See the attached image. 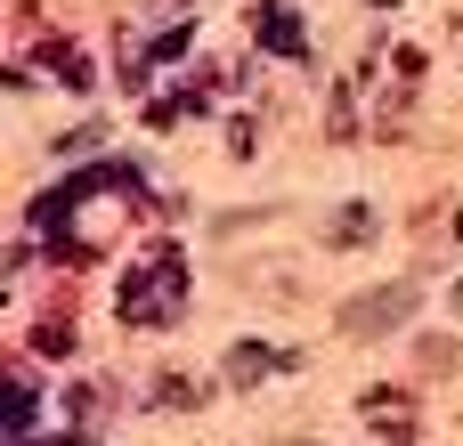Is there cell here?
<instances>
[{"instance_id": "4", "label": "cell", "mask_w": 463, "mask_h": 446, "mask_svg": "<svg viewBox=\"0 0 463 446\" xmlns=\"http://www.w3.org/2000/svg\"><path fill=\"white\" fill-rule=\"evenodd\" d=\"M293 374L301 366V349H269V341H236L228 358H220V374H228V390H252V382H269V374Z\"/></svg>"}, {"instance_id": "3", "label": "cell", "mask_w": 463, "mask_h": 446, "mask_svg": "<svg viewBox=\"0 0 463 446\" xmlns=\"http://www.w3.org/2000/svg\"><path fill=\"white\" fill-rule=\"evenodd\" d=\"M252 33H260V49H269V57H309V24H301V8H293V0H260Z\"/></svg>"}, {"instance_id": "13", "label": "cell", "mask_w": 463, "mask_h": 446, "mask_svg": "<svg viewBox=\"0 0 463 446\" xmlns=\"http://www.w3.org/2000/svg\"><path fill=\"white\" fill-rule=\"evenodd\" d=\"M277 446H309V439H277Z\"/></svg>"}, {"instance_id": "14", "label": "cell", "mask_w": 463, "mask_h": 446, "mask_svg": "<svg viewBox=\"0 0 463 446\" xmlns=\"http://www.w3.org/2000/svg\"><path fill=\"white\" fill-rule=\"evenodd\" d=\"M374 8H399V0H374Z\"/></svg>"}, {"instance_id": "10", "label": "cell", "mask_w": 463, "mask_h": 446, "mask_svg": "<svg viewBox=\"0 0 463 446\" xmlns=\"http://www.w3.org/2000/svg\"><path fill=\"white\" fill-rule=\"evenodd\" d=\"M423 374H456V341H448V333L423 341Z\"/></svg>"}, {"instance_id": "7", "label": "cell", "mask_w": 463, "mask_h": 446, "mask_svg": "<svg viewBox=\"0 0 463 446\" xmlns=\"http://www.w3.org/2000/svg\"><path fill=\"white\" fill-rule=\"evenodd\" d=\"M374 228H383V219H374V203H342V211L326 219V244H334V252H350V244H374Z\"/></svg>"}, {"instance_id": "15", "label": "cell", "mask_w": 463, "mask_h": 446, "mask_svg": "<svg viewBox=\"0 0 463 446\" xmlns=\"http://www.w3.org/2000/svg\"><path fill=\"white\" fill-rule=\"evenodd\" d=\"M65 446H73V439H65Z\"/></svg>"}, {"instance_id": "12", "label": "cell", "mask_w": 463, "mask_h": 446, "mask_svg": "<svg viewBox=\"0 0 463 446\" xmlns=\"http://www.w3.org/2000/svg\"><path fill=\"white\" fill-rule=\"evenodd\" d=\"M456 317H463V284H456Z\"/></svg>"}, {"instance_id": "5", "label": "cell", "mask_w": 463, "mask_h": 446, "mask_svg": "<svg viewBox=\"0 0 463 446\" xmlns=\"http://www.w3.org/2000/svg\"><path fill=\"white\" fill-rule=\"evenodd\" d=\"M358 414H366V423H374V431H383L391 446H415V431H423V423H415V398H407V390H366V398H358Z\"/></svg>"}, {"instance_id": "11", "label": "cell", "mask_w": 463, "mask_h": 446, "mask_svg": "<svg viewBox=\"0 0 463 446\" xmlns=\"http://www.w3.org/2000/svg\"><path fill=\"white\" fill-rule=\"evenodd\" d=\"M65 341H73V333H65V317H49V325H41V333H33V349H41V358H57V349H65Z\"/></svg>"}, {"instance_id": "1", "label": "cell", "mask_w": 463, "mask_h": 446, "mask_svg": "<svg viewBox=\"0 0 463 446\" xmlns=\"http://www.w3.org/2000/svg\"><path fill=\"white\" fill-rule=\"evenodd\" d=\"M179 301H187V260L163 244V252H146L138 276L122 284V325H171Z\"/></svg>"}, {"instance_id": "6", "label": "cell", "mask_w": 463, "mask_h": 446, "mask_svg": "<svg viewBox=\"0 0 463 446\" xmlns=\"http://www.w3.org/2000/svg\"><path fill=\"white\" fill-rule=\"evenodd\" d=\"M33 57H41L57 81H73V89H90V81H98V73H90V57H81L73 41H57V33H49V41H33Z\"/></svg>"}, {"instance_id": "9", "label": "cell", "mask_w": 463, "mask_h": 446, "mask_svg": "<svg viewBox=\"0 0 463 446\" xmlns=\"http://www.w3.org/2000/svg\"><path fill=\"white\" fill-rule=\"evenodd\" d=\"M155 406H203V382H187V374H155Z\"/></svg>"}, {"instance_id": "2", "label": "cell", "mask_w": 463, "mask_h": 446, "mask_svg": "<svg viewBox=\"0 0 463 446\" xmlns=\"http://www.w3.org/2000/svg\"><path fill=\"white\" fill-rule=\"evenodd\" d=\"M415 301H423V284H407V276H399V284H374V293H358V301H350L334 325H342L350 341H383L391 325H407V317H415Z\"/></svg>"}, {"instance_id": "8", "label": "cell", "mask_w": 463, "mask_h": 446, "mask_svg": "<svg viewBox=\"0 0 463 446\" xmlns=\"http://www.w3.org/2000/svg\"><path fill=\"white\" fill-rule=\"evenodd\" d=\"M0 423H8V446L16 439H33V390L8 374V390H0Z\"/></svg>"}]
</instances>
